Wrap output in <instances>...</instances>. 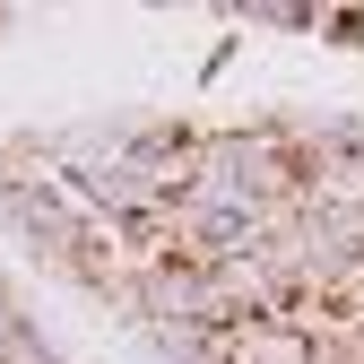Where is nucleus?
Wrapping results in <instances>:
<instances>
[{"mask_svg":"<svg viewBox=\"0 0 364 364\" xmlns=\"http://www.w3.org/2000/svg\"><path fill=\"white\" fill-rule=\"evenodd\" d=\"M139 338L156 364H225V330H208V321H148Z\"/></svg>","mask_w":364,"mask_h":364,"instance_id":"3","label":"nucleus"},{"mask_svg":"<svg viewBox=\"0 0 364 364\" xmlns=\"http://www.w3.org/2000/svg\"><path fill=\"white\" fill-rule=\"evenodd\" d=\"M225 364H312V338L287 321V312H269V321L225 330Z\"/></svg>","mask_w":364,"mask_h":364,"instance_id":"2","label":"nucleus"},{"mask_svg":"<svg viewBox=\"0 0 364 364\" xmlns=\"http://www.w3.org/2000/svg\"><path fill=\"white\" fill-rule=\"evenodd\" d=\"M295 182H304V165L287 148V130H208L191 148L182 200L208 217H260V208H287Z\"/></svg>","mask_w":364,"mask_h":364,"instance_id":"1","label":"nucleus"}]
</instances>
